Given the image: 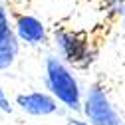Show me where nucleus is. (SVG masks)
<instances>
[{
  "label": "nucleus",
  "mask_w": 125,
  "mask_h": 125,
  "mask_svg": "<svg viewBox=\"0 0 125 125\" xmlns=\"http://www.w3.org/2000/svg\"><path fill=\"white\" fill-rule=\"evenodd\" d=\"M12 32V12L4 2H0V38Z\"/></svg>",
  "instance_id": "6e6552de"
},
{
  "label": "nucleus",
  "mask_w": 125,
  "mask_h": 125,
  "mask_svg": "<svg viewBox=\"0 0 125 125\" xmlns=\"http://www.w3.org/2000/svg\"><path fill=\"white\" fill-rule=\"evenodd\" d=\"M12 30L18 42L28 48H40L50 42V30L46 22L32 12H12Z\"/></svg>",
  "instance_id": "20e7f679"
},
{
  "label": "nucleus",
  "mask_w": 125,
  "mask_h": 125,
  "mask_svg": "<svg viewBox=\"0 0 125 125\" xmlns=\"http://www.w3.org/2000/svg\"><path fill=\"white\" fill-rule=\"evenodd\" d=\"M20 50H22V44L18 42L14 30L0 40V73H2V72H8V70L18 62Z\"/></svg>",
  "instance_id": "423d86ee"
},
{
  "label": "nucleus",
  "mask_w": 125,
  "mask_h": 125,
  "mask_svg": "<svg viewBox=\"0 0 125 125\" xmlns=\"http://www.w3.org/2000/svg\"><path fill=\"white\" fill-rule=\"evenodd\" d=\"M42 80L44 87L48 93L58 99V103L66 109L68 113H82V105H83V85L77 77L75 70L66 64L58 54L48 52L44 56V64H42Z\"/></svg>",
  "instance_id": "f257e3e1"
},
{
  "label": "nucleus",
  "mask_w": 125,
  "mask_h": 125,
  "mask_svg": "<svg viewBox=\"0 0 125 125\" xmlns=\"http://www.w3.org/2000/svg\"><path fill=\"white\" fill-rule=\"evenodd\" d=\"M0 111H2V113H12V111H14V105L10 103V99H8V95H6L2 83H0Z\"/></svg>",
  "instance_id": "1a4fd4ad"
},
{
  "label": "nucleus",
  "mask_w": 125,
  "mask_h": 125,
  "mask_svg": "<svg viewBox=\"0 0 125 125\" xmlns=\"http://www.w3.org/2000/svg\"><path fill=\"white\" fill-rule=\"evenodd\" d=\"M99 6L105 12V18L119 20L125 10V0H99Z\"/></svg>",
  "instance_id": "0eeeda50"
},
{
  "label": "nucleus",
  "mask_w": 125,
  "mask_h": 125,
  "mask_svg": "<svg viewBox=\"0 0 125 125\" xmlns=\"http://www.w3.org/2000/svg\"><path fill=\"white\" fill-rule=\"evenodd\" d=\"M50 42L54 46V54L73 70H89L97 60V48L91 44L89 36L75 28L56 26L50 32Z\"/></svg>",
  "instance_id": "f03ea898"
},
{
  "label": "nucleus",
  "mask_w": 125,
  "mask_h": 125,
  "mask_svg": "<svg viewBox=\"0 0 125 125\" xmlns=\"http://www.w3.org/2000/svg\"><path fill=\"white\" fill-rule=\"evenodd\" d=\"M82 115L91 125H125V117L117 111L107 89L99 82H91L85 87Z\"/></svg>",
  "instance_id": "7ed1b4c3"
},
{
  "label": "nucleus",
  "mask_w": 125,
  "mask_h": 125,
  "mask_svg": "<svg viewBox=\"0 0 125 125\" xmlns=\"http://www.w3.org/2000/svg\"><path fill=\"white\" fill-rule=\"evenodd\" d=\"M2 38H4V36H2ZM2 38H0V40H2Z\"/></svg>",
  "instance_id": "f8f14e48"
},
{
  "label": "nucleus",
  "mask_w": 125,
  "mask_h": 125,
  "mask_svg": "<svg viewBox=\"0 0 125 125\" xmlns=\"http://www.w3.org/2000/svg\"><path fill=\"white\" fill-rule=\"evenodd\" d=\"M66 125H91L89 121H85L83 117H75V115H70L66 119Z\"/></svg>",
  "instance_id": "9d476101"
},
{
  "label": "nucleus",
  "mask_w": 125,
  "mask_h": 125,
  "mask_svg": "<svg viewBox=\"0 0 125 125\" xmlns=\"http://www.w3.org/2000/svg\"><path fill=\"white\" fill-rule=\"evenodd\" d=\"M14 105L30 117H50V115L66 113V109L58 103V99L46 89L22 91L14 97Z\"/></svg>",
  "instance_id": "39448f33"
},
{
  "label": "nucleus",
  "mask_w": 125,
  "mask_h": 125,
  "mask_svg": "<svg viewBox=\"0 0 125 125\" xmlns=\"http://www.w3.org/2000/svg\"><path fill=\"white\" fill-rule=\"evenodd\" d=\"M119 24H121V28H123V30H125V10H123V16H121V18H119Z\"/></svg>",
  "instance_id": "9b49d317"
}]
</instances>
